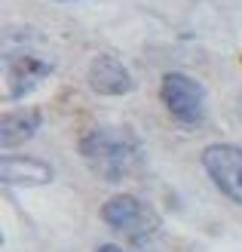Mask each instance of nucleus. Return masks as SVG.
Wrapping results in <instances>:
<instances>
[{"mask_svg": "<svg viewBox=\"0 0 242 252\" xmlns=\"http://www.w3.org/2000/svg\"><path fill=\"white\" fill-rule=\"evenodd\" d=\"M77 154L86 160V166L98 179L117 185L126 175H132L135 166L141 163V145H138V138L129 129H120V126H95V129L80 135Z\"/></svg>", "mask_w": 242, "mask_h": 252, "instance_id": "1", "label": "nucleus"}, {"mask_svg": "<svg viewBox=\"0 0 242 252\" xmlns=\"http://www.w3.org/2000/svg\"><path fill=\"white\" fill-rule=\"evenodd\" d=\"M160 98L169 117L181 126H199L206 120V90L184 71H169L160 80Z\"/></svg>", "mask_w": 242, "mask_h": 252, "instance_id": "2", "label": "nucleus"}, {"mask_svg": "<svg viewBox=\"0 0 242 252\" xmlns=\"http://www.w3.org/2000/svg\"><path fill=\"white\" fill-rule=\"evenodd\" d=\"M101 221L108 224L110 231L126 234L132 243H147L154 240V234L160 228L157 212L150 209L144 200H138L132 194H117L110 197L105 206H101Z\"/></svg>", "mask_w": 242, "mask_h": 252, "instance_id": "3", "label": "nucleus"}, {"mask_svg": "<svg viewBox=\"0 0 242 252\" xmlns=\"http://www.w3.org/2000/svg\"><path fill=\"white\" fill-rule=\"evenodd\" d=\"M202 169L212 179V185L218 191L242 206V145L230 142H215L209 148H202Z\"/></svg>", "mask_w": 242, "mask_h": 252, "instance_id": "4", "label": "nucleus"}, {"mask_svg": "<svg viewBox=\"0 0 242 252\" xmlns=\"http://www.w3.org/2000/svg\"><path fill=\"white\" fill-rule=\"evenodd\" d=\"M3 65H6V95L9 98H22L43 77H49L55 68L49 59L31 53V49H16V46H9L3 53Z\"/></svg>", "mask_w": 242, "mask_h": 252, "instance_id": "5", "label": "nucleus"}, {"mask_svg": "<svg viewBox=\"0 0 242 252\" xmlns=\"http://www.w3.org/2000/svg\"><path fill=\"white\" fill-rule=\"evenodd\" d=\"M86 83L95 95H126L135 90V80L129 68L123 65L117 56L110 53H98L89 65V74H86Z\"/></svg>", "mask_w": 242, "mask_h": 252, "instance_id": "6", "label": "nucleus"}, {"mask_svg": "<svg viewBox=\"0 0 242 252\" xmlns=\"http://www.w3.org/2000/svg\"><path fill=\"white\" fill-rule=\"evenodd\" d=\"M0 179H3V185H49L53 182V166L37 157L6 154L3 166H0Z\"/></svg>", "mask_w": 242, "mask_h": 252, "instance_id": "7", "label": "nucleus"}, {"mask_svg": "<svg viewBox=\"0 0 242 252\" xmlns=\"http://www.w3.org/2000/svg\"><path fill=\"white\" fill-rule=\"evenodd\" d=\"M43 123V114L37 108H16V111H6L3 114V123H0V142H3V151L6 148H16L22 142L40 129Z\"/></svg>", "mask_w": 242, "mask_h": 252, "instance_id": "8", "label": "nucleus"}, {"mask_svg": "<svg viewBox=\"0 0 242 252\" xmlns=\"http://www.w3.org/2000/svg\"><path fill=\"white\" fill-rule=\"evenodd\" d=\"M95 252H123V249H120L117 243H105V246H98Z\"/></svg>", "mask_w": 242, "mask_h": 252, "instance_id": "9", "label": "nucleus"}, {"mask_svg": "<svg viewBox=\"0 0 242 252\" xmlns=\"http://www.w3.org/2000/svg\"><path fill=\"white\" fill-rule=\"evenodd\" d=\"M61 3H71V0H61Z\"/></svg>", "mask_w": 242, "mask_h": 252, "instance_id": "10", "label": "nucleus"}]
</instances>
